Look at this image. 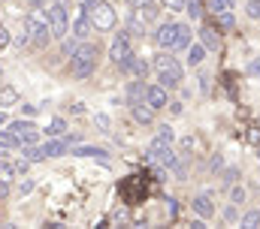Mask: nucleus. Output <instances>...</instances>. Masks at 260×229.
Returning <instances> with one entry per match:
<instances>
[{"instance_id":"nucleus-1","label":"nucleus","mask_w":260,"mask_h":229,"mask_svg":"<svg viewBox=\"0 0 260 229\" xmlns=\"http://www.w3.org/2000/svg\"><path fill=\"white\" fill-rule=\"evenodd\" d=\"M191 27L188 24H182V21H167V24H160L157 27V33H154V43L160 46V49H167V52H185L188 46H191Z\"/></svg>"},{"instance_id":"nucleus-2","label":"nucleus","mask_w":260,"mask_h":229,"mask_svg":"<svg viewBox=\"0 0 260 229\" xmlns=\"http://www.w3.org/2000/svg\"><path fill=\"white\" fill-rule=\"evenodd\" d=\"M97 63H100V49L94 43H82L70 55V72H73V79H88V75H94Z\"/></svg>"},{"instance_id":"nucleus-3","label":"nucleus","mask_w":260,"mask_h":229,"mask_svg":"<svg viewBox=\"0 0 260 229\" xmlns=\"http://www.w3.org/2000/svg\"><path fill=\"white\" fill-rule=\"evenodd\" d=\"M154 69H157V85H164L167 91H173V88L182 85L185 69H182V63L170 55V52H157L154 55Z\"/></svg>"},{"instance_id":"nucleus-4","label":"nucleus","mask_w":260,"mask_h":229,"mask_svg":"<svg viewBox=\"0 0 260 229\" xmlns=\"http://www.w3.org/2000/svg\"><path fill=\"white\" fill-rule=\"evenodd\" d=\"M24 30H27V36H30V43L34 46H40V49H46V46H52V24H49V15H37V12H30L27 15V21H24Z\"/></svg>"},{"instance_id":"nucleus-5","label":"nucleus","mask_w":260,"mask_h":229,"mask_svg":"<svg viewBox=\"0 0 260 229\" xmlns=\"http://www.w3.org/2000/svg\"><path fill=\"white\" fill-rule=\"evenodd\" d=\"M88 15H91V24L97 27V30H112L115 27V9L106 3V0H97L94 6H88Z\"/></svg>"},{"instance_id":"nucleus-6","label":"nucleus","mask_w":260,"mask_h":229,"mask_svg":"<svg viewBox=\"0 0 260 229\" xmlns=\"http://www.w3.org/2000/svg\"><path fill=\"white\" fill-rule=\"evenodd\" d=\"M130 57H133V49H130V33H127V30H121V33L112 40V46H109V60L124 72V66H127Z\"/></svg>"},{"instance_id":"nucleus-7","label":"nucleus","mask_w":260,"mask_h":229,"mask_svg":"<svg viewBox=\"0 0 260 229\" xmlns=\"http://www.w3.org/2000/svg\"><path fill=\"white\" fill-rule=\"evenodd\" d=\"M9 136H12V142H18V145H37V142H40V130H37V124H30V121H12V124H9Z\"/></svg>"},{"instance_id":"nucleus-8","label":"nucleus","mask_w":260,"mask_h":229,"mask_svg":"<svg viewBox=\"0 0 260 229\" xmlns=\"http://www.w3.org/2000/svg\"><path fill=\"white\" fill-rule=\"evenodd\" d=\"M46 15H49V24H52V36H55V40H67V6H64V0L52 3Z\"/></svg>"},{"instance_id":"nucleus-9","label":"nucleus","mask_w":260,"mask_h":229,"mask_svg":"<svg viewBox=\"0 0 260 229\" xmlns=\"http://www.w3.org/2000/svg\"><path fill=\"white\" fill-rule=\"evenodd\" d=\"M148 157H151L154 163L167 166V169H173V166L179 163L176 151H173V148H170V142H164V139H154V142H151V148H148Z\"/></svg>"},{"instance_id":"nucleus-10","label":"nucleus","mask_w":260,"mask_h":229,"mask_svg":"<svg viewBox=\"0 0 260 229\" xmlns=\"http://www.w3.org/2000/svg\"><path fill=\"white\" fill-rule=\"evenodd\" d=\"M118 193H121V199H124L127 205H139V202L145 199V184H142L139 175H130L127 181L118 187Z\"/></svg>"},{"instance_id":"nucleus-11","label":"nucleus","mask_w":260,"mask_h":229,"mask_svg":"<svg viewBox=\"0 0 260 229\" xmlns=\"http://www.w3.org/2000/svg\"><path fill=\"white\" fill-rule=\"evenodd\" d=\"M145 103L157 112V109H167L170 106V97H167V88L164 85H148L145 88Z\"/></svg>"},{"instance_id":"nucleus-12","label":"nucleus","mask_w":260,"mask_h":229,"mask_svg":"<svg viewBox=\"0 0 260 229\" xmlns=\"http://www.w3.org/2000/svg\"><path fill=\"white\" fill-rule=\"evenodd\" d=\"M191 208L197 211V217H203V220H209V217H215V199H212L209 193H200V196H194V202H191Z\"/></svg>"},{"instance_id":"nucleus-13","label":"nucleus","mask_w":260,"mask_h":229,"mask_svg":"<svg viewBox=\"0 0 260 229\" xmlns=\"http://www.w3.org/2000/svg\"><path fill=\"white\" fill-rule=\"evenodd\" d=\"M91 27H94V24H91V15H88V9H82L79 18L73 21V36H76V40H88V36H91Z\"/></svg>"},{"instance_id":"nucleus-14","label":"nucleus","mask_w":260,"mask_h":229,"mask_svg":"<svg viewBox=\"0 0 260 229\" xmlns=\"http://www.w3.org/2000/svg\"><path fill=\"white\" fill-rule=\"evenodd\" d=\"M200 43L206 46V52H218V46H221V36H218V27H212V24H206V27H200Z\"/></svg>"},{"instance_id":"nucleus-15","label":"nucleus","mask_w":260,"mask_h":229,"mask_svg":"<svg viewBox=\"0 0 260 229\" xmlns=\"http://www.w3.org/2000/svg\"><path fill=\"white\" fill-rule=\"evenodd\" d=\"M67 151V142H49V145H43L40 151H30V157L34 160H40V157H61Z\"/></svg>"},{"instance_id":"nucleus-16","label":"nucleus","mask_w":260,"mask_h":229,"mask_svg":"<svg viewBox=\"0 0 260 229\" xmlns=\"http://www.w3.org/2000/svg\"><path fill=\"white\" fill-rule=\"evenodd\" d=\"M145 79H136V82H130L127 85V103L130 106H136V103H145V88L148 85H142Z\"/></svg>"},{"instance_id":"nucleus-17","label":"nucleus","mask_w":260,"mask_h":229,"mask_svg":"<svg viewBox=\"0 0 260 229\" xmlns=\"http://www.w3.org/2000/svg\"><path fill=\"white\" fill-rule=\"evenodd\" d=\"M130 112H133V118L139 121V124H154V109L148 106V103H136V106H130Z\"/></svg>"},{"instance_id":"nucleus-18","label":"nucleus","mask_w":260,"mask_h":229,"mask_svg":"<svg viewBox=\"0 0 260 229\" xmlns=\"http://www.w3.org/2000/svg\"><path fill=\"white\" fill-rule=\"evenodd\" d=\"M124 72H133L136 79H145V75H148V63H145V60H139V57L133 55L127 60V66H124Z\"/></svg>"},{"instance_id":"nucleus-19","label":"nucleus","mask_w":260,"mask_h":229,"mask_svg":"<svg viewBox=\"0 0 260 229\" xmlns=\"http://www.w3.org/2000/svg\"><path fill=\"white\" fill-rule=\"evenodd\" d=\"M203 57H206V46H203V43H191V46H188V63H191V66H200Z\"/></svg>"},{"instance_id":"nucleus-20","label":"nucleus","mask_w":260,"mask_h":229,"mask_svg":"<svg viewBox=\"0 0 260 229\" xmlns=\"http://www.w3.org/2000/svg\"><path fill=\"white\" fill-rule=\"evenodd\" d=\"M185 12L197 21V18L203 15V3H200V0H185Z\"/></svg>"},{"instance_id":"nucleus-21","label":"nucleus","mask_w":260,"mask_h":229,"mask_svg":"<svg viewBox=\"0 0 260 229\" xmlns=\"http://www.w3.org/2000/svg\"><path fill=\"white\" fill-rule=\"evenodd\" d=\"M64 130H67L64 118H55V121L49 124V130H46V136H64Z\"/></svg>"},{"instance_id":"nucleus-22","label":"nucleus","mask_w":260,"mask_h":229,"mask_svg":"<svg viewBox=\"0 0 260 229\" xmlns=\"http://www.w3.org/2000/svg\"><path fill=\"white\" fill-rule=\"evenodd\" d=\"M242 226H245V229H254V226H260V208H257V211H248V214L242 217Z\"/></svg>"},{"instance_id":"nucleus-23","label":"nucleus","mask_w":260,"mask_h":229,"mask_svg":"<svg viewBox=\"0 0 260 229\" xmlns=\"http://www.w3.org/2000/svg\"><path fill=\"white\" fill-rule=\"evenodd\" d=\"M230 6H233V0H209V9H212L215 15H218V12H227Z\"/></svg>"},{"instance_id":"nucleus-24","label":"nucleus","mask_w":260,"mask_h":229,"mask_svg":"<svg viewBox=\"0 0 260 229\" xmlns=\"http://www.w3.org/2000/svg\"><path fill=\"white\" fill-rule=\"evenodd\" d=\"M245 15H248L251 21H260V0H248V6H245Z\"/></svg>"},{"instance_id":"nucleus-25","label":"nucleus","mask_w":260,"mask_h":229,"mask_svg":"<svg viewBox=\"0 0 260 229\" xmlns=\"http://www.w3.org/2000/svg\"><path fill=\"white\" fill-rule=\"evenodd\" d=\"M230 202L233 205H242L245 202V190L242 187H230Z\"/></svg>"},{"instance_id":"nucleus-26","label":"nucleus","mask_w":260,"mask_h":229,"mask_svg":"<svg viewBox=\"0 0 260 229\" xmlns=\"http://www.w3.org/2000/svg\"><path fill=\"white\" fill-rule=\"evenodd\" d=\"M76 154H82V157H106V151H103V148H79Z\"/></svg>"},{"instance_id":"nucleus-27","label":"nucleus","mask_w":260,"mask_h":229,"mask_svg":"<svg viewBox=\"0 0 260 229\" xmlns=\"http://www.w3.org/2000/svg\"><path fill=\"white\" fill-rule=\"evenodd\" d=\"M157 139H164V142H173V139H176L173 127H170V124H164V127H160V133H157Z\"/></svg>"},{"instance_id":"nucleus-28","label":"nucleus","mask_w":260,"mask_h":229,"mask_svg":"<svg viewBox=\"0 0 260 229\" xmlns=\"http://www.w3.org/2000/svg\"><path fill=\"white\" fill-rule=\"evenodd\" d=\"M218 21H221V27L230 30V27H233V15H230V9H227V12H218Z\"/></svg>"},{"instance_id":"nucleus-29","label":"nucleus","mask_w":260,"mask_h":229,"mask_svg":"<svg viewBox=\"0 0 260 229\" xmlns=\"http://www.w3.org/2000/svg\"><path fill=\"white\" fill-rule=\"evenodd\" d=\"M236 178H239V169L236 166H230V169L224 172V184H236Z\"/></svg>"},{"instance_id":"nucleus-30","label":"nucleus","mask_w":260,"mask_h":229,"mask_svg":"<svg viewBox=\"0 0 260 229\" xmlns=\"http://www.w3.org/2000/svg\"><path fill=\"white\" fill-rule=\"evenodd\" d=\"M236 217H239V214H236V205H233V202H230V205H227V208H224V220H227V223H233V220H236Z\"/></svg>"},{"instance_id":"nucleus-31","label":"nucleus","mask_w":260,"mask_h":229,"mask_svg":"<svg viewBox=\"0 0 260 229\" xmlns=\"http://www.w3.org/2000/svg\"><path fill=\"white\" fill-rule=\"evenodd\" d=\"M94 124H97L100 130H109V118H106V114H94Z\"/></svg>"},{"instance_id":"nucleus-32","label":"nucleus","mask_w":260,"mask_h":229,"mask_svg":"<svg viewBox=\"0 0 260 229\" xmlns=\"http://www.w3.org/2000/svg\"><path fill=\"white\" fill-rule=\"evenodd\" d=\"M248 75H260V57H254V60L248 63Z\"/></svg>"},{"instance_id":"nucleus-33","label":"nucleus","mask_w":260,"mask_h":229,"mask_svg":"<svg viewBox=\"0 0 260 229\" xmlns=\"http://www.w3.org/2000/svg\"><path fill=\"white\" fill-rule=\"evenodd\" d=\"M167 9H185V0H164Z\"/></svg>"},{"instance_id":"nucleus-34","label":"nucleus","mask_w":260,"mask_h":229,"mask_svg":"<svg viewBox=\"0 0 260 229\" xmlns=\"http://www.w3.org/2000/svg\"><path fill=\"white\" fill-rule=\"evenodd\" d=\"M221 166H224V160H221V157H218V154H215V157H212V160H209V169L215 172V169H221Z\"/></svg>"},{"instance_id":"nucleus-35","label":"nucleus","mask_w":260,"mask_h":229,"mask_svg":"<svg viewBox=\"0 0 260 229\" xmlns=\"http://www.w3.org/2000/svg\"><path fill=\"white\" fill-rule=\"evenodd\" d=\"M0 178H3V181H9V178H12V169H9L6 163H0Z\"/></svg>"},{"instance_id":"nucleus-36","label":"nucleus","mask_w":260,"mask_h":229,"mask_svg":"<svg viewBox=\"0 0 260 229\" xmlns=\"http://www.w3.org/2000/svg\"><path fill=\"white\" fill-rule=\"evenodd\" d=\"M0 100H3V103H9V100H15V94H12V91H9V88H6V91H3V94H0Z\"/></svg>"},{"instance_id":"nucleus-37","label":"nucleus","mask_w":260,"mask_h":229,"mask_svg":"<svg viewBox=\"0 0 260 229\" xmlns=\"http://www.w3.org/2000/svg\"><path fill=\"white\" fill-rule=\"evenodd\" d=\"M130 6H136V9H142V6H148V3H151V0H127Z\"/></svg>"},{"instance_id":"nucleus-38","label":"nucleus","mask_w":260,"mask_h":229,"mask_svg":"<svg viewBox=\"0 0 260 229\" xmlns=\"http://www.w3.org/2000/svg\"><path fill=\"white\" fill-rule=\"evenodd\" d=\"M94 3H97V0H85V9H88V6H94Z\"/></svg>"}]
</instances>
